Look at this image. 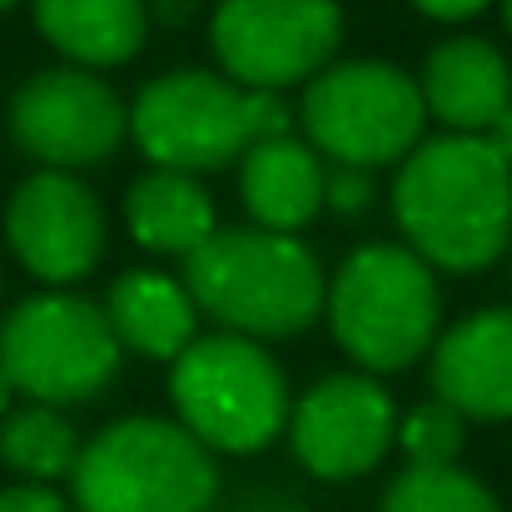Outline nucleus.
<instances>
[{
	"instance_id": "20",
	"label": "nucleus",
	"mask_w": 512,
	"mask_h": 512,
	"mask_svg": "<svg viewBox=\"0 0 512 512\" xmlns=\"http://www.w3.org/2000/svg\"><path fill=\"white\" fill-rule=\"evenodd\" d=\"M378 512H503L498 493L463 468H403Z\"/></svg>"
},
{
	"instance_id": "18",
	"label": "nucleus",
	"mask_w": 512,
	"mask_h": 512,
	"mask_svg": "<svg viewBox=\"0 0 512 512\" xmlns=\"http://www.w3.org/2000/svg\"><path fill=\"white\" fill-rule=\"evenodd\" d=\"M125 229L140 249L189 259L214 229V199L199 174L145 170L125 189Z\"/></svg>"
},
{
	"instance_id": "15",
	"label": "nucleus",
	"mask_w": 512,
	"mask_h": 512,
	"mask_svg": "<svg viewBox=\"0 0 512 512\" xmlns=\"http://www.w3.org/2000/svg\"><path fill=\"white\" fill-rule=\"evenodd\" d=\"M324 174L329 165L299 135L254 145L239 160V199L249 209V224L299 239V229H309L324 214Z\"/></svg>"
},
{
	"instance_id": "24",
	"label": "nucleus",
	"mask_w": 512,
	"mask_h": 512,
	"mask_svg": "<svg viewBox=\"0 0 512 512\" xmlns=\"http://www.w3.org/2000/svg\"><path fill=\"white\" fill-rule=\"evenodd\" d=\"M428 20H443V25H463V20H473V15H483V10H493L498 0H413Z\"/></svg>"
},
{
	"instance_id": "10",
	"label": "nucleus",
	"mask_w": 512,
	"mask_h": 512,
	"mask_svg": "<svg viewBox=\"0 0 512 512\" xmlns=\"http://www.w3.org/2000/svg\"><path fill=\"white\" fill-rule=\"evenodd\" d=\"M10 140L45 170H90L130 140V105L90 70H40L10 100Z\"/></svg>"
},
{
	"instance_id": "26",
	"label": "nucleus",
	"mask_w": 512,
	"mask_h": 512,
	"mask_svg": "<svg viewBox=\"0 0 512 512\" xmlns=\"http://www.w3.org/2000/svg\"><path fill=\"white\" fill-rule=\"evenodd\" d=\"M488 140H493V145H498V155H503V160H508V170H512V105H508V115H503V120H498V130H493V135H488Z\"/></svg>"
},
{
	"instance_id": "19",
	"label": "nucleus",
	"mask_w": 512,
	"mask_h": 512,
	"mask_svg": "<svg viewBox=\"0 0 512 512\" xmlns=\"http://www.w3.org/2000/svg\"><path fill=\"white\" fill-rule=\"evenodd\" d=\"M75 458H80V433H75V423L60 408L25 403V408L5 413V423H0V463L15 468L25 483L50 488V483L75 473Z\"/></svg>"
},
{
	"instance_id": "5",
	"label": "nucleus",
	"mask_w": 512,
	"mask_h": 512,
	"mask_svg": "<svg viewBox=\"0 0 512 512\" xmlns=\"http://www.w3.org/2000/svg\"><path fill=\"white\" fill-rule=\"evenodd\" d=\"M174 423L214 458L264 453L289 428V378L269 343L239 334H199L170 363Z\"/></svg>"
},
{
	"instance_id": "17",
	"label": "nucleus",
	"mask_w": 512,
	"mask_h": 512,
	"mask_svg": "<svg viewBox=\"0 0 512 512\" xmlns=\"http://www.w3.org/2000/svg\"><path fill=\"white\" fill-rule=\"evenodd\" d=\"M40 35L75 70H115L145 50L150 5L145 0H30Z\"/></svg>"
},
{
	"instance_id": "2",
	"label": "nucleus",
	"mask_w": 512,
	"mask_h": 512,
	"mask_svg": "<svg viewBox=\"0 0 512 512\" xmlns=\"http://www.w3.org/2000/svg\"><path fill=\"white\" fill-rule=\"evenodd\" d=\"M184 289L199 319H214L219 334L254 343H279L304 334L324 314L329 279L319 259L294 239L259 224L214 229L184 259Z\"/></svg>"
},
{
	"instance_id": "9",
	"label": "nucleus",
	"mask_w": 512,
	"mask_h": 512,
	"mask_svg": "<svg viewBox=\"0 0 512 512\" xmlns=\"http://www.w3.org/2000/svg\"><path fill=\"white\" fill-rule=\"evenodd\" d=\"M209 50L219 75L279 95L289 85H309L343 50L339 0H219L209 15Z\"/></svg>"
},
{
	"instance_id": "29",
	"label": "nucleus",
	"mask_w": 512,
	"mask_h": 512,
	"mask_svg": "<svg viewBox=\"0 0 512 512\" xmlns=\"http://www.w3.org/2000/svg\"><path fill=\"white\" fill-rule=\"evenodd\" d=\"M10 5H20V0H0V10H10Z\"/></svg>"
},
{
	"instance_id": "22",
	"label": "nucleus",
	"mask_w": 512,
	"mask_h": 512,
	"mask_svg": "<svg viewBox=\"0 0 512 512\" xmlns=\"http://www.w3.org/2000/svg\"><path fill=\"white\" fill-rule=\"evenodd\" d=\"M368 204H373V174L348 170V165H329V174H324V209L363 214Z\"/></svg>"
},
{
	"instance_id": "14",
	"label": "nucleus",
	"mask_w": 512,
	"mask_h": 512,
	"mask_svg": "<svg viewBox=\"0 0 512 512\" xmlns=\"http://www.w3.org/2000/svg\"><path fill=\"white\" fill-rule=\"evenodd\" d=\"M413 80H418L423 110L448 135H493L512 105L508 55L483 35H453L433 45Z\"/></svg>"
},
{
	"instance_id": "12",
	"label": "nucleus",
	"mask_w": 512,
	"mask_h": 512,
	"mask_svg": "<svg viewBox=\"0 0 512 512\" xmlns=\"http://www.w3.org/2000/svg\"><path fill=\"white\" fill-rule=\"evenodd\" d=\"M5 239L25 274L40 284H80L105 259V209L80 174H25L5 204Z\"/></svg>"
},
{
	"instance_id": "21",
	"label": "nucleus",
	"mask_w": 512,
	"mask_h": 512,
	"mask_svg": "<svg viewBox=\"0 0 512 512\" xmlns=\"http://www.w3.org/2000/svg\"><path fill=\"white\" fill-rule=\"evenodd\" d=\"M463 433H468V423H463L448 403L428 398V403L398 413V438H393V448L408 458V468H458Z\"/></svg>"
},
{
	"instance_id": "3",
	"label": "nucleus",
	"mask_w": 512,
	"mask_h": 512,
	"mask_svg": "<svg viewBox=\"0 0 512 512\" xmlns=\"http://www.w3.org/2000/svg\"><path fill=\"white\" fill-rule=\"evenodd\" d=\"M279 135H294L284 95L244 90L219 70H165L130 105V140L150 170H224Z\"/></svg>"
},
{
	"instance_id": "1",
	"label": "nucleus",
	"mask_w": 512,
	"mask_h": 512,
	"mask_svg": "<svg viewBox=\"0 0 512 512\" xmlns=\"http://www.w3.org/2000/svg\"><path fill=\"white\" fill-rule=\"evenodd\" d=\"M403 249L433 274H483L512 249V170L488 135H423L393 174Z\"/></svg>"
},
{
	"instance_id": "28",
	"label": "nucleus",
	"mask_w": 512,
	"mask_h": 512,
	"mask_svg": "<svg viewBox=\"0 0 512 512\" xmlns=\"http://www.w3.org/2000/svg\"><path fill=\"white\" fill-rule=\"evenodd\" d=\"M498 10H503V25H508V35H512V0H498Z\"/></svg>"
},
{
	"instance_id": "4",
	"label": "nucleus",
	"mask_w": 512,
	"mask_h": 512,
	"mask_svg": "<svg viewBox=\"0 0 512 512\" xmlns=\"http://www.w3.org/2000/svg\"><path fill=\"white\" fill-rule=\"evenodd\" d=\"M324 319L358 373H403L423 363L443 334L438 274L403 244H358L329 279Z\"/></svg>"
},
{
	"instance_id": "25",
	"label": "nucleus",
	"mask_w": 512,
	"mask_h": 512,
	"mask_svg": "<svg viewBox=\"0 0 512 512\" xmlns=\"http://www.w3.org/2000/svg\"><path fill=\"white\" fill-rule=\"evenodd\" d=\"M234 512H309L299 498L289 493H249L244 503H234Z\"/></svg>"
},
{
	"instance_id": "11",
	"label": "nucleus",
	"mask_w": 512,
	"mask_h": 512,
	"mask_svg": "<svg viewBox=\"0 0 512 512\" xmlns=\"http://www.w3.org/2000/svg\"><path fill=\"white\" fill-rule=\"evenodd\" d=\"M294 463L319 483L368 478L398 438V403L373 373H329L289 408Z\"/></svg>"
},
{
	"instance_id": "16",
	"label": "nucleus",
	"mask_w": 512,
	"mask_h": 512,
	"mask_svg": "<svg viewBox=\"0 0 512 512\" xmlns=\"http://www.w3.org/2000/svg\"><path fill=\"white\" fill-rule=\"evenodd\" d=\"M100 309L110 319L120 353L174 363L199 339V309H194L184 279H174L165 269H125L110 284V299Z\"/></svg>"
},
{
	"instance_id": "23",
	"label": "nucleus",
	"mask_w": 512,
	"mask_h": 512,
	"mask_svg": "<svg viewBox=\"0 0 512 512\" xmlns=\"http://www.w3.org/2000/svg\"><path fill=\"white\" fill-rule=\"evenodd\" d=\"M0 512H70V503L55 488L20 483V488H0Z\"/></svg>"
},
{
	"instance_id": "7",
	"label": "nucleus",
	"mask_w": 512,
	"mask_h": 512,
	"mask_svg": "<svg viewBox=\"0 0 512 512\" xmlns=\"http://www.w3.org/2000/svg\"><path fill=\"white\" fill-rule=\"evenodd\" d=\"M299 120L324 165L373 174L378 165H403L423 145L428 110L408 70L388 60H334L304 85Z\"/></svg>"
},
{
	"instance_id": "6",
	"label": "nucleus",
	"mask_w": 512,
	"mask_h": 512,
	"mask_svg": "<svg viewBox=\"0 0 512 512\" xmlns=\"http://www.w3.org/2000/svg\"><path fill=\"white\" fill-rule=\"evenodd\" d=\"M75 512H214L219 463L174 418H120L80 443Z\"/></svg>"
},
{
	"instance_id": "13",
	"label": "nucleus",
	"mask_w": 512,
	"mask_h": 512,
	"mask_svg": "<svg viewBox=\"0 0 512 512\" xmlns=\"http://www.w3.org/2000/svg\"><path fill=\"white\" fill-rule=\"evenodd\" d=\"M428 378L433 398L463 423H512V304H488L443 329Z\"/></svg>"
},
{
	"instance_id": "27",
	"label": "nucleus",
	"mask_w": 512,
	"mask_h": 512,
	"mask_svg": "<svg viewBox=\"0 0 512 512\" xmlns=\"http://www.w3.org/2000/svg\"><path fill=\"white\" fill-rule=\"evenodd\" d=\"M5 413H10V383H5V373H0V423H5Z\"/></svg>"
},
{
	"instance_id": "8",
	"label": "nucleus",
	"mask_w": 512,
	"mask_h": 512,
	"mask_svg": "<svg viewBox=\"0 0 512 512\" xmlns=\"http://www.w3.org/2000/svg\"><path fill=\"white\" fill-rule=\"evenodd\" d=\"M120 343L95 299L50 289L15 304L0 324V373L10 393L45 408H70L100 398L120 378Z\"/></svg>"
}]
</instances>
